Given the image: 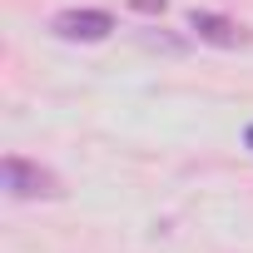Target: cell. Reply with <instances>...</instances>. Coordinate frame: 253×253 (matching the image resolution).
<instances>
[{
    "label": "cell",
    "instance_id": "1",
    "mask_svg": "<svg viewBox=\"0 0 253 253\" xmlns=\"http://www.w3.org/2000/svg\"><path fill=\"white\" fill-rule=\"evenodd\" d=\"M0 184H5L10 199H60V194H65L50 169H40V164H30V159H20V154H10L5 164H0Z\"/></svg>",
    "mask_w": 253,
    "mask_h": 253
},
{
    "label": "cell",
    "instance_id": "2",
    "mask_svg": "<svg viewBox=\"0 0 253 253\" xmlns=\"http://www.w3.org/2000/svg\"><path fill=\"white\" fill-rule=\"evenodd\" d=\"M50 30L60 35V40H80V45H99V40H109V30H114V15L109 10H60L55 20H50Z\"/></svg>",
    "mask_w": 253,
    "mask_h": 253
},
{
    "label": "cell",
    "instance_id": "3",
    "mask_svg": "<svg viewBox=\"0 0 253 253\" xmlns=\"http://www.w3.org/2000/svg\"><path fill=\"white\" fill-rule=\"evenodd\" d=\"M189 30H194L204 45H218V50H238V45L253 40L248 25H238V20H228V15H213V10H189Z\"/></svg>",
    "mask_w": 253,
    "mask_h": 253
},
{
    "label": "cell",
    "instance_id": "4",
    "mask_svg": "<svg viewBox=\"0 0 253 253\" xmlns=\"http://www.w3.org/2000/svg\"><path fill=\"white\" fill-rule=\"evenodd\" d=\"M129 5H134L139 15H164V5H169V0H129Z\"/></svg>",
    "mask_w": 253,
    "mask_h": 253
},
{
    "label": "cell",
    "instance_id": "5",
    "mask_svg": "<svg viewBox=\"0 0 253 253\" xmlns=\"http://www.w3.org/2000/svg\"><path fill=\"white\" fill-rule=\"evenodd\" d=\"M243 144H248V149H253V124H248V134H243Z\"/></svg>",
    "mask_w": 253,
    "mask_h": 253
}]
</instances>
